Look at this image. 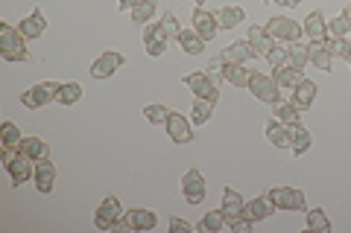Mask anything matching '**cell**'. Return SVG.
<instances>
[{
    "label": "cell",
    "mask_w": 351,
    "mask_h": 233,
    "mask_svg": "<svg viewBox=\"0 0 351 233\" xmlns=\"http://www.w3.org/2000/svg\"><path fill=\"white\" fill-rule=\"evenodd\" d=\"M0 163H3V169L9 172V178H12V187H24L32 175H36V161L21 149H3Z\"/></svg>",
    "instance_id": "1"
},
{
    "label": "cell",
    "mask_w": 351,
    "mask_h": 233,
    "mask_svg": "<svg viewBox=\"0 0 351 233\" xmlns=\"http://www.w3.org/2000/svg\"><path fill=\"white\" fill-rule=\"evenodd\" d=\"M27 38L21 36V29L9 27L0 20V59L9 61V64H18V61H27Z\"/></svg>",
    "instance_id": "2"
},
{
    "label": "cell",
    "mask_w": 351,
    "mask_h": 233,
    "mask_svg": "<svg viewBox=\"0 0 351 233\" xmlns=\"http://www.w3.org/2000/svg\"><path fill=\"white\" fill-rule=\"evenodd\" d=\"M123 213H126V210H123V204H120V198L108 195V198H103V202H100V207L94 210V228L97 230H117Z\"/></svg>",
    "instance_id": "3"
},
{
    "label": "cell",
    "mask_w": 351,
    "mask_h": 233,
    "mask_svg": "<svg viewBox=\"0 0 351 233\" xmlns=\"http://www.w3.org/2000/svg\"><path fill=\"white\" fill-rule=\"evenodd\" d=\"M249 91H252V96H255L258 102H267V105H276V102H281V85H278L276 79H272V76H267V73L252 70Z\"/></svg>",
    "instance_id": "4"
},
{
    "label": "cell",
    "mask_w": 351,
    "mask_h": 233,
    "mask_svg": "<svg viewBox=\"0 0 351 233\" xmlns=\"http://www.w3.org/2000/svg\"><path fill=\"white\" fill-rule=\"evenodd\" d=\"M267 195H269V202L276 204V210H290V213H304L307 210V198L302 190H295V187H272Z\"/></svg>",
    "instance_id": "5"
},
{
    "label": "cell",
    "mask_w": 351,
    "mask_h": 233,
    "mask_svg": "<svg viewBox=\"0 0 351 233\" xmlns=\"http://www.w3.org/2000/svg\"><path fill=\"white\" fill-rule=\"evenodd\" d=\"M56 96H59V82H38L21 94V102H24V108H29V111H38L44 105L56 102Z\"/></svg>",
    "instance_id": "6"
},
{
    "label": "cell",
    "mask_w": 351,
    "mask_h": 233,
    "mask_svg": "<svg viewBox=\"0 0 351 233\" xmlns=\"http://www.w3.org/2000/svg\"><path fill=\"white\" fill-rule=\"evenodd\" d=\"M126 64V55L123 53H117V50H106V53H100L97 59L91 61V79H112V76L123 68Z\"/></svg>",
    "instance_id": "7"
},
{
    "label": "cell",
    "mask_w": 351,
    "mask_h": 233,
    "mask_svg": "<svg viewBox=\"0 0 351 233\" xmlns=\"http://www.w3.org/2000/svg\"><path fill=\"white\" fill-rule=\"evenodd\" d=\"M141 230V233H147V230H156L158 228V216L152 213V210L147 207H132L123 213V219H120V225L117 230Z\"/></svg>",
    "instance_id": "8"
},
{
    "label": "cell",
    "mask_w": 351,
    "mask_h": 233,
    "mask_svg": "<svg viewBox=\"0 0 351 233\" xmlns=\"http://www.w3.org/2000/svg\"><path fill=\"white\" fill-rule=\"evenodd\" d=\"M184 85H188V91L191 94H196L199 99H208V102H214L217 105V99H219V87L214 85V79L208 76L205 70H193V73H188L182 79Z\"/></svg>",
    "instance_id": "9"
},
{
    "label": "cell",
    "mask_w": 351,
    "mask_h": 233,
    "mask_svg": "<svg viewBox=\"0 0 351 233\" xmlns=\"http://www.w3.org/2000/svg\"><path fill=\"white\" fill-rule=\"evenodd\" d=\"M267 29H269V36L276 38L278 44H293V41H299L302 38V24H295L293 18H284V15H276V18H269L267 20Z\"/></svg>",
    "instance_id": "10"
},
{
    "label": "cell",
    "mask_w": 351,
    "mask_h": 233,
    "mask_svg": "<svg viewBox=\"0 0 351 233\" xmlns=\"http://www.w3.org/2000/svg\"><path fill=\"white\" fill-rule=\"evenodd\" d=\"M205 178L199 169H188L182 175V198L188 204H202L205 202Z\"/></svg>",
    "instance_id": "11"
},
{
    "label": "cell",
    "mask_w": 351,
    "mask_h": 233,
    "mask_svg": "<svg viewBox=\"0 0 351 233\" xmlns=\"http://www.w3.org/2000/svg\"><path fill=\"white\" fill-rule=\"evenodd\" d=\"M164 128H167V135L173 143H179V146H188V143L193 140V123H188V117L179 114V111H170L167 123H164Z\"/></svg>",
    "instance_id": "12"
},
{
    "label": "cell",
    "mask_w": 351,
    "mask_h": 233,
    "mask_svg": "<svg viewBox=\"0 0 351 233\" xmlns=\"http://www.w3.org/2000/svg\"><path fill=\"white\" fill-rule=\"evenodd\" d=\"M167 44H170V36H167V29H164V24H152V20L144 24V47H147V53L152 55V59L164 55Z\"/></svg>",
    "instance_id": "13"
},
{
    "label": "cell",
    "mask_w": 351,
    "mask_h": 233,
    "mask_svg": "<svg viewBox=\"0 0 351 233\" xmlns=\"http://www.w3.org/2000/svg\"><path fill=\"white\" fill-rule=\"evenodd\" d=\"M32 181H36V190L41 195H50L53 187H56V163L50 158L36 161V175H32Z\"/></svg>",
    "instance_id": "14"
},
{
    "label": "cell",
    "mask_w": 351,
    "mask_h": 233,
    "mask_svg": "<svg viewBox=\"0 0 351 233\" xmlns=\"http://www.w3.org/2000/svg\"><path fill=\"white\" fill-rule=\"evenodd\" d=\"M191 24H193V29L199 32V36H202L205 41H214V38H217V32H219V20H217V12H205L202 6H199V9H196V12H193Z\"/></svg>",
    "instance_id": "15"
},
{
    "label": "cell",
    "mask_w": 351,
    "mask_h": 233,
    "mask_svg": "<svg viewBox=\"0 0 351 233\" xmlns=\"http://www.w3.org/2000/svg\"><path fill=\"white\" fill-rule=\"evenodd\" d=\"M307 55H311V64H313L316 70L331 73L334 55H331V50H328V38H325V41H311V44H307Z\"/></svg>",
    "instance_id": "16"
},
{
    "label": "cell",
    "mask_w": 351,
    "mask_h": 233,
    "mask_svg": "<svg viewBox=\"0 0 351 233\" xmlns=\"http://www.w3.org/2000/svg\"><path fill=\"white\" fill-rule=\"evenodd\" d=\"M18 29H21V36H24L27 41H36V38L44 36V29H47V18H44L41 9H32V12L18 24Z\"/></svg>",
    "instance_id": "17"
},
{
    "label": "cell",
    "mask_w": 351,
    "mask_h": 233,
    "mask_svg": "<svg viewBox=\"0 0 351 233\" xmlns=\"http://www.w3.org/2000/svg\"><path fill=\"white\" fill-rule=\"evenodd\" d=\"M272 213H276V204L269 202V195H258V198H252V202H246L243 207V216L255 225V221H263V219H269Z\"/></svg>",
    "instance_id": "18"
},
{
    "label": "cell",
    "mask_w": 351,
    "mask_h": 233,
    "mask_svg": "<svg viewBox=\"0 0 351 233\" xmlns=\"http://www.w3.org/2000/svg\"><path fill=\"white\" fill-rule=\"evenodd\" d=\"M246 41H249V47H252V53H255V55H267V53L278 44L276 38L269 36L267 27H252L249 36H246Z\"/></svg>",
    "instance_id": "19"
},
{
    "label": "cell",
    "mask_w": 351,
    "mask_h": 233,
    "mask_svg": "<svg viewBox=\"0 0 351 233\" xmlns=\"http://www.w3.org/2000/svg\"><path fill=\"white\" fill-rule=\"evenodd\" d=\"M219 59H223L226 64H246L249 59H255V53H252L249 41H232L223 53H219Z\"/></svg>",
    "instance_id": "20"
},
{
    "label": "cell",
    "mask_w": 351,
    "mask_h": 233,
    "mask_svg": "<svg viewBox=\"0 0 351 233\" xmlns=\"http://www.w3.org/2000/svg\"><path fill=\"white\" fill-rule=\"evenodd\" d=\"M293 91H295L293 94V105L299 111H307L316 102V91H319V87H316V82H311V79H302L299 85L293 87Z\"/></svg>",
    "instance_id": "21"
},
{
    "label": "cell",
    "mask_w": 351,
    "mask_h": 233,
    "mask_svg": "<svg viewBox=\"0 0 351 233\" xmlns=\"http://www.w3.org/2000/svg\"><path fill=\"white\" fill-rule=\"evenodd\" d=\"M302 29H304V36L311 41H325L328 38V20H325L322 12H311V15H307Z\"/></svg>",
    "instance_id": "22"
},
{
    "label": "cell",
    "mask_w": 351,
    "mask_h": 233,
    "mask_svg": "<svg viewBox=\"0 0 351 233\" xmlns=\"http://www.w3.org/2000/svg\"><path fill=\"white\" fill-rule=\"evenodd\" d=\"M243 207H246V198L240 195L234 187H226V190H223V204H219V210L226 213V219L243 216Z\"/></svg>",
    "instance_id": "23"
},
{
    "label": "cell",
    "mask_w": 351,
    "mask_h": 233,
    "mask_svg": "<svg viewBox=\"0 0 351 233\" xmlns=\"http://www.w3.org/2000/svg\"><path fill=\"white\" fill-rule=\"evenodd\" d=\"M176 41H179V47H182V53H184V55H199V53L205 50V38H202L193 27H191V29H182V32H179V38H176Z\"/></svg>",
    "instance_id": "24"
},
{
    "label": "cell",
    "mask_w": 351,
    "mask_h": 233,
    "mask_svg": "<svg viewBox=\"0 0 351 233\" xmlns=\"http://www.w3.org/2000/svg\"><path fill=\"white\" fill-rule=\"evenodd\" d=\"M311 146H313V135H311V131H307L302 123L293 126V128H290V152L302 158V154L311 149Z\"/></svg>",
    "instance_id": "25"
},
{
    "label": "cell",
    "mask_w": 351,
    "mask_h": 233,
    "mask_svg": "<svg viewBox=\"0 0 351 233\" xmlns=\"http://www.w3.org/2000/svg\"><path fill=\"white\" fill-rule=\"evenodd\" d=\"M158 12V0H138L135 6L129 9V15H132V24H149L152 18H156Z\"/></svg>",
    "instance_id": "26"
},
{
    "label": "cell",
    "mask_w": 351,
    "mask_h": 233,
    "mask_svg": "<svg viewBox=\"0 0 351 233\" xmlns=\"http://www.w3.org/2000/svg\"><path fill=\"white\" fill-rule=\"evenodd\" d=\"M217 20H219V29H234L246 20V9L243 6H223L217 12Z\"/></svg>",
    "instance_id": "27"
},
{
    "label": "cell",
    "mask_w": 351,
    "mask_h": 233,
    "mask_svg": "<svg viewBox=\"0 0 351 233\" xmlns=\"http://www.w3.org/2000/svg\"><path fill=\"white\" fill-rule=\"evenodd\" d=\"M272 117L278 120V123H284V126H299L302 123V111L295 108L293 102H276L272 105Z\"/></svg>",
    "instance_id": "28"
},
{
    "label": "cell",
    "mask_w": 351,
    "mask_h": 233,
    "mask_svg": "<svg viewBox=\"0 0 351 233\" xmlns=\"http://www.w3.org/2000/svg\"><path fill=\"white\" fill-rule=\"evenodd\" d=\"M223 79L234 87H249L252 70H246V64H223Z\"/></svg>",
    "instance_id": "29"
},
{
    "label": "cell",
    "mask_w": 351,
    "mask_h": 233,
    "mask_svg": "<svg viewBox=\"0 0 351 233\" xmlns=\"http://www.w3.org/2000/svg\"><path fill=\"white\" fill-rule=\"evenodd\" d=\"M24 154H29L32 161H44V158H50V146H47V140H41V137H24L21 140V146H18Z\"/></svg>",
    "instance_id": "30"
},
{
    "label": "cell",
    "mask_w": 351,
    "mask_h": 233,
    "mask_svg": "<svg viewBox=\"0 0 351 233\" xmlns=\"http://www.w3.org/2000/svg\"><path fill=\"white\" fill-rule=\"evenodd\" d=\"M267 140L276 149H290V126H284V123H278V120H272V123L267 126Z\"/></svg>",
    "instance_id": "31"
},
{
    "label": "cell",
    "mask_w": 351,
    "mask_h": 233,
    "mask_svg": "<svg viewBox=\"0 0 351 233\" xmlns=\"http://www.w3.org/2000/svg\"><path fill=\"white\" fill-rule=\"evenodd\" d=\"M304 225H307V230H311V233H331V219H328V213H325V210H319V207L307 210Z\"/></svg>",
    "instance_id": "32"
},
{
    "label": "cell",
    "mask_w": 351,
    "mask_h": 233,
    "mask_svg": "<svg viewBox=\"0 0 351 233\" xmlns=\"http://www.w3.org/2000/svg\"><path fill=\"white\" fill-rule=\"evenodd\" d=\"M272 79H276L281 85V91H284V87H295V85H299L304 79V70H295V68H290V64H284V68H276Z\"/></svg>",
    "instance_id": "33"
},
{
    "label": "cell",
    "mask_w": 351,
    "mask_h": 233,
    "mask_svg": "<svg viewBox=\"0 0 351 233\" xmlns=\"http://www.w3.org/2000/svg\"><path fill=\"white\" fill-rule=\"evenodd\" d=\"M196 228H199L202 233H219L223 228H228V221H226V213H223V210H211V213H205V216H202V221H199Z\"/></svg>",
    "instance_id": "34"
},
{
    "label": "cell",
    "mask_w": 351,
    "mask_h": 233,
    "mask_svg": "<svg viewBox=\"0 0 351 233\" xmlns=\"http://www.w3.org/2000/svg\"><path fill=\"white\" fill-rule=\"evenodd\" d=\"M211 117H214V102H208V99L196 96V102H193V108H191V123H193V126H205Z\"/></svg>",
    "instance_id": "35"
},
{
    "label": "cell",
    "mask_w": 351,
    "mask_h": 233,
    "mask_svg": "<svg viewBox=\"0 0 351 233\" xmlns=\"http://www.w3.org/2000/svg\"><path fill=\"white\" fill-rule=\"evenodd\" d=\"M80 99H82V85L80 82H64V85H59V96H56L59 105H76Z\"/></svg>",
    "instance_id": "36"
},
{
    "label": "cell",
    "mask_w": 351,
    "mask_h": 233,
    "mask_svg": "<svg viewBox=\"0 0 351 233\" xmlns=\"http://www.w3.org/2000/svg\"><path fill=\"white\" fill-rule=\"evenodd\" d=\"M21 140H24V135H21V128L15 123H6L0 126V143H3V149H18L21 146Z\"/></svg>",
    "instance_id": "37"
},
{
    "label": "cell",
    "mask_w": 351,
    "mask_h": 233,
    "mask_svg": "<svg viewBox=\"0 0 351 233\" xmlns=\"http://www.w3.org/2000/svg\"><path fill=\"white\" fill-rule=\"evenodd\" d=\"M287 53H290V68L304 70V64H311V55H307V47L302 41H293L287 47Z\"/></svg>",
    "instance_id": "38"
},
{
    "label": "cell",
    "mask_w": 351,
    "mask_h": 233,
    "mask_svg": "<svg viewBox=\"0 0 351 233\" xmlns=\"http://www.w3.org/2000/svg\"><path fill=\"white\" fill-rule=\"evenodd\" d=\"M328 36L331 38H348L351 36V20L346 15H337L328 20Z\"/></svg>",
    "instance_id": "39"
},
{
    "label": "cell",
    "mask_w": 351,
    "mask_h": 233,
    "mask_svg": "<svg viewBox=\"0 0 351 233\" xmlns=\"http://www.w3.org/2000/svg\"><path fill=\"white\" fill-rule=\"evenodd\" d=\"M144 117H147L149 126H164V123H167V117H170V111L156 102V105H147L144 108Z\"/></svg>",
    "instance_id": "40"
},
{
    "label": "cell",
    "mask_w": 351,
    "mask_h": 233,
    "mask_svg": "<svg viewBox=\"0 0 351 233\" xmlns=\"http://www.w3.org/2000/svg\"><path fill=\"white\" fill-rule=\"evenodd\" d=\"M267 61H269V68L276 70V68H284V64H290V53H287V47H272L269 53H267Z\"/></svg>",
    "instance_id": "41"
},
{
    "label": "cell",
    "mask_w": 351,
    "mask_h": 233,
    "mask_svg": "<svg viewBox=\"0 0 351 233\" xmlns=\"http://www.w3.org/2000/svg\"><path fill=\"white\" fill-rule=\"evenodd\" d=\"M328 50H331L334 59H346L348 61V55H351V44L346 38H328Z\"/></svg>",
    "instance_id": "42"
},
{
    "label": "cell",
    "mask_w": 351,
    "mask_h": 233,
    "mask_svg": "<svg viewBox=\"0 0 351 233\" xmlns=\"http://www.w3.org/2000/svg\"><path fill=\"white\" fill-rule=\"evenodd\" d=\"M164 29H167V36L170 38H179V32H182V27H179V18H176L173 12H164Z\"/></svg>",
    "instance_id": "43"
},
{
    "label": "cell",
    "mask_w": 351,
    "mask_h": 233,
    "mask_svg": "<svg viewBox=\"0 0 351 233\" xmlns=\"http://www.w3.org/2000/svg\"><path fill=\"white\" fill-rule=\"evenodd\" d=\"M228 221V228H232L234 233H249L252 230V221L246 216H232V219H226Z\"/></svg>",
    "instance_id": "44"
},
{
    "label": "cell",
    "mask_w": 351,
    "mask_h": 233,
    "mask_svg": "<svg viewBox=\"0 0 351 233\" xmlns=\"http://www.w3.org/2000/svg\"><path fill=\"white\" fill-rule=\"evenodd\" d=\"M170 230L173 233H191L193 225H191V221H184V219H170Z\"/></svg>",
    "instance_id": "45"
},
{
    "label": "cell",
    "mask_w": 351,
    "mask_h": 233,
    "mask_svg": "<svg viewBox=\"0 0 351 233\" xmlns=\"http://www.w3.org/2000/svg\"><path fill=\"white\" fill-rule=\"evenodd\" d=\"M223 64H226L223 59H214V61H211V64H208V68H205V73L211 76V79H214V76H223Z\"/></svg>",
    "instance_id": "46"
},
{
    "label": "cell",
    "mask_w": 351,
    "mask_h": 233,
    "mask_svg": "<svg viewBox=\"0 0 351 233\" xmlns=\"http://www.w3.org/2000/svg\"><path fill=\"white\" fill-rule=\"evenodd\" d=\"M138 0H117V12H126V9H132Z\"/></svg>",
    "instance_id": "47"
},
{
    "label": "cell",
    "mask_w": 351,
    "mask_h": 233,
    "mask_svg": "<svg viewBox=\"0 0 351 233\" xmlns=\"http://www.w3.org/2000/svg\"><path fill=\"white\" fill-rule=\"evenodd\" d=\"M276 3H281V6H290V9H293V6H299L302 0H276Z\"/></svg>",
    "instance_id": "48"
},
{
    "label": "cell",
    "mask_w": 351,
    "mask_h": 233,
    "mask_svg": "<svg viewBox=\"0 0 351 233\" xmlns=\"http://www.w3.org/2000/svg\"><path fill=\"white\" fill-rule=\"evenodd\" d=\"M343 15H346V18H348V20H351V3H348V6H346V12H343Z\"/></svg>",
    "instance_id": "49"
},
{
    "label": "cell",
    "mask_w": 351,
    "mask_h": 233,
    "mask_svg": "<svg viewBox=\"0 0 351 233\" xmlns=\"http://www.w3.org/2000/svg\"><path fill=\"white\" fill-rule=\"evenodd\" d=\"M193 3H196V6H205V0H193Z\"/></svg>",
    "instance_id": "50"
},
{
    "label": "cell",
    "mask_w": 351,
    "mask_h": 233,
    "mask_svg": "<svg viewBox=\"0 0 351 233\" xmlns=\"http://www.w3.org/2000/svg\"><path fill=\"white\" fill-rule=\"evenodd\" d=\"M348 64H351V55H348Z\"/></svg>",
    "instance_id": "51"
}]
</instances>
